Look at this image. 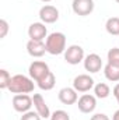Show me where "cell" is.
Segmentation results:
<instances>
[{
    "label": "cell",
    "instance_id": "cell-1",
    "mask_svg": "<svg viewBox=\"0 0 119 120\" xmlns=\"http://www.w3.org/2000/svg\"><path fill=\"white\" fill-rule=\"evenodd\" d=\"M35 84L34 80L31 77H27L24 74H16L11 77L10 85H8V91L14 95L17 94H31L34 92Z\"/></svg>",
    "mask_w": 119,
    "mask_h": 120
},
{
    "label": "cell",
    "instance_id": "cell-2",
    "mask_svg": "<svg viewBox=\"0 0 119 120\" xmlns=\"http://www.w3.org/2000/svg\"><path fill=\"white\" fill-rule=\"evenodd\" d=\"M45 46H46V52L52 56H58L64 53L66 48V35L63 32H52L48 35V38L45 39Z\"/></svg>",
    "mask_w": 119,
    "mask_h": 120
},
{
    "label": "cell",
    "instance_id": "cell-3",
    "mask_svg": "<svg viewBox=\"0 0 119 120\" xmlns=\"http://www.w3.org/2000/svg\"><path fill=\"white\" fill-rule=\"evenodd\" d=\"M28 74H30V77L35 82H39L41 80H44L45 77H48L51 74V70H49V66L45 61L35 60V61H32L30 64Z\"/></svg>",
    "mask_w": 119,
    "mask_h": 120
},
{
    "label": "cell",
    "instance_id": "cell-4",
    "mask_svg": "<svg viewBox=\"0 0 119 120\" xmlns=\"http://www.w3.org/2000/svg\"><path fill=\"white\" fill-rule=\"evenodd\" d=\"M64 60L66 63L71 64V66H76L81 61H84V49L80 46V45H70L66 50H64Z\"/></svg>",
    "mask_w": 119,
    "mask_h": 120
},
{
    "label": "cell",
    "instance_id": "cell-5",
    "mask_svg": "<svg viewBox=\"0 0 119 120\" xmlns=\"http://www.w3.org/2000/svg\"><path fill=\"white\" fill-rule=\"evenodd\" d=\"M32 105H34L32 96H30L28 94H17L13 96V108L16 112H18L21 115L31 110Z\"/></svg>",
    "mask_w": 119,
    "mask_h": 120
},
{
    "label": "cell",
    "instance_id": "cell-6",
    "mask_svg": "<svg viewBox=\"0 0 119 120\" xmlns=\"http://www.w3.org/2000/svg\"><path fill=\"white\" fill-rule=\"evenodd\" d=\"M77 106L81 113H92L97 108V96L91 94H83L77 101Z\"/></svg>",
    "mask_w": 119,
    "mask_h": 120
},
{
    "label": "cell",
    "instance_id": "cell-7",
    "mask_svg": "<svg viewBox=\"0 0 119 120\" xmlns=\"http://www.w3.org/2000/svg\"><path fill=\"white\" fill-rule=\"evenodd\" d=\"M94 78L90 74H79L73 80V88L77 92H88L94 88Z\"/></svg>",
    "mask_w": 119,
    "mask_h": 120
},
{
    "label": "cell",
    "instance_id": "cell-8",
    "mask_svg": "<svg viewBox=\"0 0 119 120\" xmlns=\"http://www.w3.org/2000/svg\"><path fill=\"white\" fill-rule=\"evenodd\" d=\"M94 0H73L71 3V8L74 11V14L80 15V17H87L94 11Z\"/></svg>",
    "mask_w": 119,
    "mask_h": 120
},
{
    "label": "cell",
    "instance_id": "cell-9",
    "mask_svg": "<svg viewBox=\"0 0 119 120\" xmlns=\"http://www.w3.org/2000/svg\"><path fill=\"white\" fill-rule=\"evenodd\" d=\"M39 18L44 24H53L59 20V10L55 6L45 4L39 8Z\"/></svg>",
    "mask_w": 119,
    "mask_h": 120
},
{
    "label": "cell",
    "instance_id": "cell-10",
    "mask_svg": "<svg viewBox=\"0 0 119 120\" xmlns=\"http://www.w3.org/2000/svg\"><path fill=\"white\" fill-rule=\"evenodd\" d=\"M83 63H84L86 71L92 73V74L101 71V68H102V59H101V56H98L97 53H90V55H87V56L84 57V61H83Z\"/></svg>",
    "mask_w": 119,
    "mask_h": 120
},
{
    "label": "cell",
    "instance_id": "cell-11",
    "mask_svg": "<svg viewBox=\"0 0 119 120\" xmlns=\"http://www.w3.org/2000/svg\"><path fill=\"white\" fill-rule=\"evenodd\" d=\"M28 36L32 41H44L48 38V30L44 22H32L28 27Z\"/></svg>",
    "mask_w": 119,
    "mask_h": 120
},
{
    "label": "cell",
    "instance_id": "cell-12",
    "mask_svg": "<svg viewBox=\"0 0 119 120\" xmlns=\"http://www.w3.org/2000/svg\"><path fill=\"white\" fill-rule=\"evenodd\" d=\"M32 102H34V108L35 110L38 112V115L42 117V119H51V110H49V106L46 105L44 96L41 94H34L32 96Z\"/></svg>",
    "mask_w": 119,
    "mask_h": 120
},
{
    "label": "cell",
    "instance_id": "cell-13",
    "mask_svg": "<svg viewBox=\"0 0 119 120\" xmlns=\"http://www.w3.org/2000/svg\"><path fill=\"white\" fill-rule=\"evenodd\" d=\"M27 52L31 57H42L45 53H48L44 41H32V39L27 42Z\"/></svg>",
    "mask_w": 119,
    "mask_h": 120
},
{
    "label": "cell",
    "instance_id": "cell-14",
    "mask_svg": "<svg viewBox=\"0 0 119 120\" xmlns=\"http://www.w3.org/2000/svg\"><path fill=\"white\" fill-rule=\"evenodd\" d=\"M58 98L63 105H74L77 103L79 101V95H77V91L74 88H70V87H64L59 91L58 94Z\"/></svg>",
    "mask_w": 119,
    "mask_h": 120
},
{
    "label": "cell",
    "instance_id": "cell-15",
    "mask_svg": "<svg viewBox=\"0 0 119 120\" xmlns=\"http://www.w3.org/2000/svg\"><path fill=\"white\" fill-rule=\"evenodd\" d=\"M104 75L108 81L111 82H118L119 81V66H114L107 63V66L104 67Z\"/></svg>",
    "mask_w": 119,
    "mask_h": 120
},
{
    "label": "cell",
    "instance_id": "cell-16",
    "mask_svg": "<svg viewBox=\"0 0 119 120\" xmlns=\"http://www.w3.org/2000/svg\"><path fill=\"white\" fill-rule=\"evenodd\" d=\"M105 30L109 35H119V17H109L105 22Z\"/></svg>",
    "mask_w": 119,
    "mask_h": 120
},
{
    "label": "cell",
    "instance_id": "cell-17",
    "mask_svg": "<svg viewBox=\"0 0 119 120\" xmlns=\"http://www.w3.org/2000/svg\"><path fill=\"white\" fill-rule=\"evenodd\" d=\"M94 94H95V96H97L98 99H105V98L109 96L111 88H109V85L105 84V82H98V84L94 85Z\"/></svg>",
    "mask_w": 119,
    "mask_h": 120
},
{
    "label": "cell",
    "instance_id": "cell-18",
    "mask_svg": "<svg viewBox=\"0 0 119 120\" xmlns=\"http://www.w3.org/2000/svg\"><path fill=\"white\" fill-rule=\"evenodd\" d=\"M55 84H56V77H55V74L52 71H51V74L48 77H45L44 80H41L39 82H36V85L42 91H51L55 87Z\"/></svg>",
    "mask_w": 119,
    "mask_h": 120
},
{
    "label": "cell",
    "instance_id": "cell-19",
    "mask_svg": "<svg viewBox=\"0 0 119 120\" xmlns=\"http://www.w3.org/2000/svg\"><path fill=\"white\" fill-rule=\"evenodd\" d=\"M10 81H11L10 73H8L7 70L1 68V70H0V88H1V90H8Z\"/></svg>",
    "mask_w": 119,
    "mask_h": 120
},
{
    "label": "cell",
    "instance_id": "cell-20",
    "mask_svg": "<svg viewBox=\"0 0 119 120\" xmlns=\"http://www.w3.org/2000/svg\"><path fill=\"white\" fill-rule=\"evenodd\" d=\"M107 59L109 64H114V66H119V48H112L108 50V55H107Z\"/></svg>",
    "mask_w": 119,
    "mask_h": 120
},
{
    "label": "cell",
    "instance_id": "cell-21",
    "mask_svg": "<svg viewBox=\"0 0 119 120\" xmlns=\"http://www.w3.org/2000/svg\"><path fill=\"white\" fill-rule=\"evenodd\" d=\"M51 120H70V115L66 112V110H55L52 115H51Z\"/></svg>",
    "mask_w": 119,
    "mask_h": 120
},
{
    "label": "cell",
    "instance_id": "cell-22",
    "mask_svg": "<svg viewBox=\"0 0 119 120\" xmlns=\"http://www.w3.org/2000/svg\"><path fill=\"white\" fill-rule=\"evenodd\" d=\"M42 117L38 115L36 110H28L25 113H23V116L20 117V120H41Z\"/></svg>",
    "mask_w": 119,
    "mask_h": 120
},
{
    "label": "cell",
    "instance_id": "cell-23",
    "mask_svg": "<svg viewBox=\"0 0 119 120\" xmlns=\"http://www.w3.org/2000/svg\"><path fill=\"white\" fill-rule=\"evenodd\" d=\"M7 32H8V22H7L4 18H1V20H0V39L6 38Z\"/></svg>",
    "mask_w": 119,
    "mask_h": 120
},
{
    "label": "cell",
    "instance_id": "cell-24",
    "mask_svg": "<svg viewBox=\"0 0 119 120\" xmlns=\"http://www.w3.org/2000/svg\"><path fill=\"white\" fill-rule=\"evenodd\" d=\"M90 120H111V119H109L105 113H95V115L91 116Z\"/></svg>",
    "mask_w": 119,
    "mask_h": 120
},
{
    "label": "cell",
    "instance_id": "cell-25",
    "mask_svg": "<svg viewBox=\"0 0 119 120\" xmlns=\"http://www.w3.org/2000/svg\"><path fill=\"white\" fill-rule=\"evenodd\" d=\"M112 94H114V96H115V99H116V102H118V105H119V82L115 85V87H114Z\"/></svg>",
    "mask_w": 119,
    "mask_h": 120
},
{
    "label": "cell",
    "instance_id": "cell-26",
    "mask_svg": "<svg viewBox=\"0 0 119 120\" xmlns=\"http://www.w3.org/2000/svg\"><path fill=\"white\" fill-rule=\"evenodd\" d=\"M112 120H119V109L114 113V116H112Z\"/></svg>",
    "mask_w": 119,
    "mask_h": 120
},
{
    "label": "cell",
    "instance_id": "cell-27",
    "mask_svg": "<svg viewBox=\"0 0 119 120\" xmlns=\"http://www.w3.org/2000/svg\"><path fill=\"white\" fill-rule=\"evenodd\" d=\"M41 1H44V3H49V1H52V0H41Z\"/></svg>",
    "mask_w": 119,
    "mask_h": 120
},
{
    "label": "cell",
    "instance_id": "cell-28",
    "mask_svg": "<svg viewBox=\"0 0 119 120\" xmlns=\"http://www.w3.org/2000/svg\"><path fill=\"white\" fill-rule=\"evenodd\" d=\"M115 1H116V3H119V0H115Z\"/></svg>",
    "mask_w": 119,
    "mask_h": 120
}]
</instances>
